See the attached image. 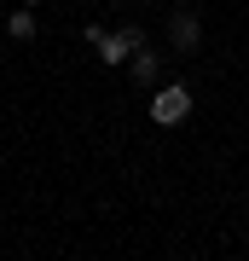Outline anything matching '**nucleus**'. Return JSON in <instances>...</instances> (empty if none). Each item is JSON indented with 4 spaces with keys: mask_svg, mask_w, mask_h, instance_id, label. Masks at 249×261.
<instances>
[{
    "mask_svg": "<svg viewBox=\"0 0 249 261\" xmlns=\"http://www.w3.org/2000/svg\"><path fill=\"white\" fill-rule=\"evenodd\" d=\"M87 41H93V53H99L110 70H116L128 53H139V47H145V35H139V29H116V35H104V29H87Z\"/></svg>",
    "mask_w": 249,
    "mask_h": 261,
    "instance_id": "f257e3e1",
    "label": "nucleus"
},
{
    "mask_svg": "<svg viewBox=\"0 0 249 261\" xmlns=\"http://www.w3.org/2000/svg\"><path fill=\"white\" fill-rule=\"evenodd\" d=\"M185 116H191V93H185V87H162V93L151 99V122H157V128H174Z\"/></svg>",
    "mask_w": 249,
    "mask_h": 261,
    "instance_id": "f03ea898",
    "label": "nucleus"
},
{
    "mask_svg": "<svg viewBox=\"0 0 249 261\" xmlns=\"http://www.w3.org/2000/svg\"><path fill=\"white\" fill-rule=\"evenodd\" d=\"M168 35H174V47H180V53H197V18H191V12H174Z\"/></svg>",
    "mask_w": 249,
    "mask_h": 261,
    "instance_id": "7ed1b4c3",
    "label": "nucleus"
},
{
    "mask_svg": "<svg viewBox=\"0 0 249 261\" xmlns=\"http://www.w3.org/2000/svg\"><path fill=\"white\" fill-rule=\"evenodd\" d=\"M133 75H139V82H157V53L139 47V53H133Z\"/></svg>",
    "mask_w": 249,
    "mask_h": 261,
    "instance_id": "20e7f679",
    "label": "nucleus"
},
{
    "mask_svg": "<svg viewBox=\"0 0 249 261\" xmlns=\"http://www.w3.org/2000/svg\"><path fill=\"white\" fill-rule=\"evenodd\" d=\"M12 35H18V41H29V35H35V18H29V6H18V12H12Z\"/></svg>",
    "mask_w": 249,
    "mask_h": 261,
    "instance_id": "39448f33",
    "label": "nucleus"
},
{
    "mask_svg": "<svg viewBox=\"0 0 249 261\" xmlns=\"http://www.w3.org/2000/svg\"><path fill=\"white\" fill-rule=\"evenodd\" d=\"M23 6H35V0H23Z\"/></svg>",
    "mask_w": 249,
    "mask_h": 261,
    "instance_id": "423d86ee",
    "label": "nucleus"
}]
</instances>
